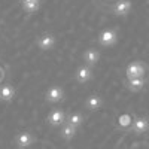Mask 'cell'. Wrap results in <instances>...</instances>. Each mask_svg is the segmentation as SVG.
Masks as SVG:
<instances>
[{"label":"cell","instance_id":"1","mask_svg":"<svg viewBox=\"0 0 149 149\" xmlns=\"http://www.w3.org/2000/svg\"><path fill=\"white\" fill-rule=\"evenodd\" d=\"M148 128H149V122L145 118H139L137 121L134 122V130L137 133H145Z\"/></svg>","mask_w":149,"mask_h":149},{"label":"cell","instance_id":"2","mask_svg":"<svg viewBox=\"0 0 149 149\" xmlns=\"http://www.w3.org/2000/svg\"><path fill=\"white\" fill-rule=\"evenodd\" d=\"M17 143H18V146H19V148H27V146L31 143V136H30L29 133L21 134L19 137L17 139Z\"/></svg>","mask_w":149,"mask_h":149},{"label":"cell","instance_id":"3","mask_svg":"<svg viewBox=\"0 0 149 149\" xmlns=\"http://www.w3.org/2000/svg\"><path fill=\"white\" fill-rule=\"evenodd\" d=\"M119 125L121 127H128V125H131V118L128 116V115H122L121 118H119Z\"/></svg>","mask_w":149,"mask_h":149},{"label":"cell","instance_id":"4","mask_svg":"<svg viewBox=\"0 0 149 149\" xmlns=\"http://www.w3.org/2000/svg\"><path fill=\"white\" fill-rule=\"evenodd\" d=\"M63 136H64L66 139H70V137H73V136H74V130H73V127H72V125L66 127V128L63 130Z\"/></svg>","mask_w":149,"mask_h":149},{"label":"cell","instance_id":"5","mask_svg":"<svg viewBox=\"0 0 149 149\" xmlns=\"http://www.w3.org/2000/svg\"><path fill=\"white\" fill-rule=\"evenodd\" d=\"M49 119H51V122H52V124H60V122H61V119H63V115H61V113H54Z\"/></svg>","mask_w":149,"mask_h":149},{"label":"cell","instance_id":"6","mask_svg":"<svg viewBox=\"0 0 149 149\" xmlns=\"http://www.w3.org/2000/svg\"><path fill=\"white\" fill-rule=\"evenodd\" d=\"M142 73V69L139 67V66H133V67H130V74H140Z\"/></svg>","mask_w":149,"mask_h":149},{"label":"cell","instance_id":"7","mask_svg":"<svg viewBox=\"0 0 149 149\" xmlns=\"http://www.w3.org/2000/svg\"><path fill=\"white\" fill-rule=\"evenodd\" d=\"M142 85V81H133V88H140Z\"/></svg>","mask_w":149,"mask_h":149}]
</instances>
